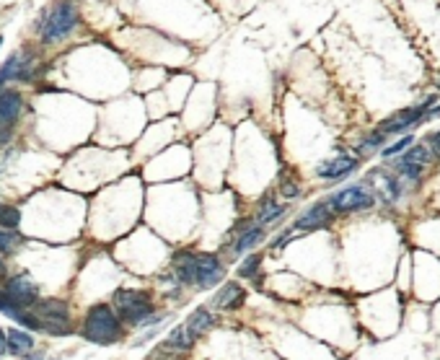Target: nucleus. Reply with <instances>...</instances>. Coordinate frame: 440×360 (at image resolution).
Instances as JSON below:
<instances>
[{
    "mask_svg": "<svg viewBox=\"0 0 440 360\" xmlns=\"http://www.w3.org/2000/svg\"><path fill=\"white\" fill-rule=\"evenodd\" d=\"M78 26V11L70 0H55L50 8L42 13L39 21V36L44 44H57L73 34Z\"/></svg>",
    "mask_w": 440,
    "mask_h": 360,
    "instance_id": "obj_1",
    "label": "nucleus"
},
{
    "mask_svg": "<svg viewBox=\"0 0 440 360\" xmlns=\"http://www.w3.org/2000/svg\"><path fill=\"white\" fill-rule=\"evenodd\" d=\"M119 335H122L119 317L106 303H96L83 321V337L96 345H111L117 342Z\"/></svg>",
    "mask_w": 440,
    "mask_h": 360,
    "instance_id": "obj_2",
    "label": "nucleus"
},
{
    "mask_svg": "<svg viewBox=\"0 0 440 360\" xmlns=\"http://www.w3.org/2000/svg\"><path fill=\"white\" fill-rule=\"evenodd\" d=\"M114 303H117L119 317L130 321V324H143L153 314L151 296L143 291H119L114 296Z\"/></svg>",
    "mask_w": 440,
    "mask_h": 360,
    "instance_id": "obj_3",
    "label": "nucleus"
},
{
    "mask_svg": "<svg viewBox=\"0 0 440 360\" xmlns=\"http://www.w3.org/2000/svg\"><path fill=\"white\" fill-rule=\"evenodd\" d=\"M39 326L50 335H68V306L57 298L39 303Z\"/></svg>",
    "mask_w": 440,
    "mask_h": 360,
    "instance_id": "obj_4",
    "label": "nucleus"
},
{
    "mask_svg": "<svg viewBox=\"0 0 440 360\" xmlns=\"http://www.w3.org/2000/svg\"><path fill=\"white\" fill-rule=\"evenodd\" d=\"M326 205L331 210H337V213H355V210H368L373 207V195L368 189L363 187H348L337 192V195H331L326 200Z\"/></svg>",
    "mask_w": 440,
    "mask_h": 360,
    "instance_id": "obj_5",
    "label": "nucleus"
},
{
    "mask_svg": "<svg viewBox=\"0 0 440 360\" xmlns=\"http://www.w3.org/2000/svg\"><path fill=\"white\" fill-rule=\"evenodd\" d=\"M6 291H8L11 300L16 303L18 309H26L39 300V291H36L34 280L29 275H13L8 283H6Z\"/></svg>",
    "mask_w": 440,
    "mask_h": 360,
    "instance_id": "obj_6",
    "label": "nucleus"
},
{
    "mask_svg": "<svg viewBox=\"0 0 440 360\" xmlns=\"http://www.w3.org/2000/svg\"><path fill=\"white\" fill-rule=\"evenodd\" d=\"M432 153L427 146H415L409 148L401 158L397 161V172L401 174V176H409V179H417L420 174H422V169H427V163H430Z\"/></svg>",
    "mask_w": 440,
    "mask_h": 360,
    "instance_id": "obj_7",
    "label": "nucleus"
},
{
    "mask_svg": "<svg viewBox=\"0 0 440 360\" xmlns=\"http://www.w3.org/2000/svg\"><path fill=\"white\" fill-rule=\"evenodd\" d=\"M435 99H427V104H432ZM427 104H420V106H409V109H401V112L391 114L389 120L381 122V132L383 135H391V132H401V130L412 127L417 120H422L427 114Z\"/></svg>",
    "mask_w": 440,
    "mask_h": 360,
    "instance_id": "obj_8",
    "label": "nucleus"
},
{
    "mask_svg": "<svg viewBox=\"0 0 440 360\" xmlns=\"http://www.w3.org/2000/svg\"><path fill=\"white\" fill-rule=\"evenodd\" d=\"M21 106H24V96L16 88H3L0 91V127H16Z\"/></svg>",
    "mask_w": 440,
    "mask_h": 360,
    "instance_id": "obj_9",
    "label": "nucleus"
},
{
    "mask_svg": "<svg viewBox=\"0 0 440 360\" xmlns=\"http://www.w3.org/2000/svg\"><path fill=\"white\" fill-rule=\"evenodd\" d=\"M195 265H197V285L202 288H212L223 280V265L215 254H195Z\"/></svg>",
    "mask_w": 440,
    "mask_h": 360,
    "instance_id": "obj_10",
    "label": "nucleus"
},
{
    "mask_svg": "<svg viewBox=\"0 0 440 360\" xmlns=\"http://www.w3.org/2000/svg\"><path fill=\"white\" fill-rule=\"evenodd\" d=\"M331 223V210L326 202H319V205L308 207L296 223H293V231H316V228H326Z\"/></svg>",
    "mask_w": 440,
    "mask_h": 360,
    "instance_id": "obj_11",
    "label": "nucleus"
},
{
    "mask_svg": "<svg viewBox=\"0 0 440 360\" xmlns=\"http://www.w3.org/2000/svg\"><path fill=\"white\" fill-rule=\"evenodd\" d=\"M352 169H357V158L352 155H337V158H331V161H324L316 174L322 176V179H342V176H348Z\"/></svg>",
    "mask_w": 440,
    "mask_h": 360,
    "instance_id": "obj_12",
    "label": "nucleus"
},
{
    "mask_svg": "<svg viewBox=\"0 0 440 360\" xmlns=\"http://www.w3.org/2000/svg\"><path fill=\"white\" fill-rule=\"evenodd\" d=\"M368 184H376V192H378L386 202H394V200L399 198V181L394 179V174H389L386 169L368 174Z\"/></svg>",
    "mask_w": 440,
    "mask_h": 360,
    "instance_id": "obj_13",
    "label": "nucleus"
},
{
    "mask_svg": "<svg viewBox=\"0 0 440 360\" xmlns=\"http://www.w3.org/2000/svg\"><path fill=\"white\" fill-rule=\"evenodd\" d=\"M32 347H34L32 335H26V332H21V329H11V332H6V350H8L11 355L24 358V355H29Z\"/></svg>",
    "mask_w": 440,
    "mask_h": 360,
    "instance_id": "obj_14",
    "label": "nucleus"
},
{
    "mask_svg": "<svg viewBox=\"0 0 440 360\" xmlns=\"http://www.w3.org/2000/svg\"><path fill=\"white\" fill-rule=\"evenodd\" d=\"M174 275H177L181 283H197V265H195V254L189 251H181L174 257Z\"/></svg>",
    "mask_w": 440,
    "mask_h": 360,
    "instance_id": "obj_15",
    "label": "nucleus"
},
{
    "mask_svg": "<svg viewBox=\"0 0 440 360\" xmlns=\"http://www.w3.org/2000/svg\"><path fill=\"white\" fill-rule=\"evenodd\" d=\"M244 298H246V293L241 291V285L226 283L223 291L218 293V298H215V306H220V309H238V306L244 303Z\"/></svg>",
    "mask_w": 440,
    "mask_h": 360,
    "instance_id": "obj_16",
    "label": "nucleus"
},
{
    "mask_svg": "<svg viewBox=\"0 0 440 360\" xmlns=\"http://www.w3.org/2000/svg\"><path fill=\"white\" fill-rule=\"evenodd\" d=\"M212 324H215V317H212L207 309H200V311H195V317L189 319L184 326L189 329V335H202V332H207Z\"/></svg>",
    "mask_w": 440,
    "mask_h": 360,
    "instance_id": "obj_17",
    "label": "nucleus"
},
{
    "mask_svg": "<svg viewBox=\"0 0 440 360\" xmlns=\"http://www.w3.org/2000/svg\"><path fill=\"white\" fill-rule=\"evenodd\" d=\"M264 239V228L262 226H249V231H241V239L236 241V254H246L249 249H254L259 241Z\"/></svg>",
    "mask_w": 440,
    "mask_h": 360,
    "instance_id": "obj_18",
    "label": "nucleus"
},
{
    "mask_svg": "<svg viewBox=\"0 0 440 360\" xmlns=\"http://www.w3.org/2000/svg\"><path fill=\"white\" fill-rule=\"evenodd\" d=\"M192 340H195V335H189V329L186 326H179V329H174L169 335V347H174V350H189L192 347Z\"/></svg>",
    "mask_w": 440,
    "mask_h": 360,
    "instance_id": "obj_19",
    "label": "nucleus"
},
{
    "mask_svg": "<svg viewBox=\"0 0 440 360\" xmlns=\"http://www.w3.org/2000/svg\"><path fill=\"white\" fill-rule=\"evenodd\" d=\"M21 223V210L13 205H0V228H18Z\"/></svg>",
    "mask_w": 440,
    "mask_h": 360,
    "instance_id": "obj_20",
    "label": "nucleus"
},
{
    "mask_svg": "<svg viewBox=\"0 0 440 360\" xmlns=\"http://www.w3.org/2000/svg\"><path fill=\"white\" fill-rule=\"evenodd\" d=\"M285 215V205H264V210L259 213V223L262 226H270V223H275V221H280Z\"/></svg>",
    "mask_w": 440,
    "mask_h": 360,
    "instance_id": "obj_21",
    "label": "nucleus"
},
{
    "mask_svg": "<svg viewBox=\"0 0 440 360\" xmlns=\"http://www.w3.org/2000/svg\"><path fill=\"white\" fill-rule=\"evenodd\" d=\"M18 244V236L13 231H0V257L13 254V249Z\"/></svg>",
    "mask_w": 440,
    "mask_h": 360,
    "instance_id": "obj_22",
    "label": "nucleus"
},
{
    "mask_svg": "<svg viewBox=\"0 0 440 360\" xmlns=\"http://www.w3.org/2000/svg\"><path fill=\"white\" fill-rule=\"evenodd\" d=\"M0 311H3V314H8V317H13L16 319L18 317V306L16 303H13V300H11V296H8V291H6V285H0Z\"/></svg>",
    "mask_w": 440,
    "mask_h": 360,
    "instance_id": "obj_23",
    "label": "nucleus"
},
{
    "mask_svg": "<svg viewBox=\"0 0 440 360\" xmlns=\"http://www.w3.org/2000/svg\"><path fill=\"white\" fill-rule=\"evenodd\" d=\"M259 262H262V257H259V254L246 257L244 265L238 267V275H241V277H252V275H256V270H259Z\"/></svg>",
    "mask_w": 440,
    "mask_h": 360,
    "instance_id": "obj_24",
    "label": "nucleus"
},
{
    "mask_svg": "<svg viewBox=\"0 0 440 360\" xmlns=\"http://www.w3.org/2000/svg\"><path fill=\"white\" fill-rule=\"evenodd\" d=\"M412 146V137H401L399 143H394L391 148H383V155H394V153H399V151H404V148H409Z\"/></svg>",
    "mask_w": 440,
    "mask_h": 360,
    "instance_id": "obj_25",
    "label": "nucleus"
},
{
    "mask_svg": "<svg viewBox=\"0 0 440 360\" xmlns=\"http://www.w3.org/2000/svg\"><path fill=\"white\" fill-rule=\"evenodd\" d=\"M282 195H285V198H298L296 181H282Z\"/></svg>",
    "mask_w": 440,
    "mask_h": 360,
    "instance_id": "obj_26",
    "label": "nucleus"
},
{
    "mask_svg": "<svg viewBox=\"0 0 440 360\" xmlns=\"http://www.w3.org/2000/svg\"><path fill=\"white\" fill-rule=\"evenodd\" d=\"M427 146H430V153L440 155V132H432V135L427 137Z\"/></svg>",
    "mask_w": 440,
    "mask_h": 360,
    "instance_id": "obj_27",
    "label": "nucleus"
},
{
    "mask_svg": "<svg viewBox=\"0 0 440 360\" xmlns=\"http://www.w3.org/2000/svg\"><path fill=\"white\" fill-rule=\"evenodd\" d=\"M11 135H13V130H11V127H0V148L8 146Z\"/></svg>",
    "mask_w": 440,
    "mask_h": 360,
    "instance_id": "obj_28",
    "label": "nucleus"
},
{
    "mask_svg": "<svg viewBox=\"0 0 440 360\" xmlns=\"http://www.w3.org/2000/svg\"><path fill=\"white\" fill-rule=\"evenodd\" d=\"M3 352H6V332L0 329V358H3Z\"/></svg>",
    "mask_w": 440,
    "mask_h": 360,
    "instance_id": "obj_29",
    "label": "nucleus"
},
{
    "mask_svg": "<svg viewBox=\"0 0 440 360\" xmlns=\"http://www.w3.org/2000/svg\"><path fill=\"white\" fill-rule=\"evenodd\" d=\"M6 275V262H3V257H0V277Z\"/></svg>",
    "mask_w": 440,
    "mask_h": 360,
    "instance_id": "obj_30",
    "label": "nucleus"
},
{
    "mask_svg": "<svg viewBox=\"0 0 440 360\" xmlns=\"http://www.w3.org/2000/svg\"><path fill=\"white\" fill-rule=\"evenodd\" d=\"M29 360H42V355H32Z\"/></svg>",
    "mask_w": 440,
    "mask_h": 360,
    "instance_id": "obj_31",
    "label": "nucleus"
},
{
    "mask_svg": "<svg viewBox=\"0 0 440 360\" xmlns=\"http://www.w3.org/2000/svg\"><path fill=\"white\" fill-rule=\"evenodd\" d=\"M0 44H3V36H0Z\"/></svg>",
    "mask_w": 440,
    "mask_h": 360,
    "instance_id": "obj_32",
    "label": "nucleus"
}]
</instances>
